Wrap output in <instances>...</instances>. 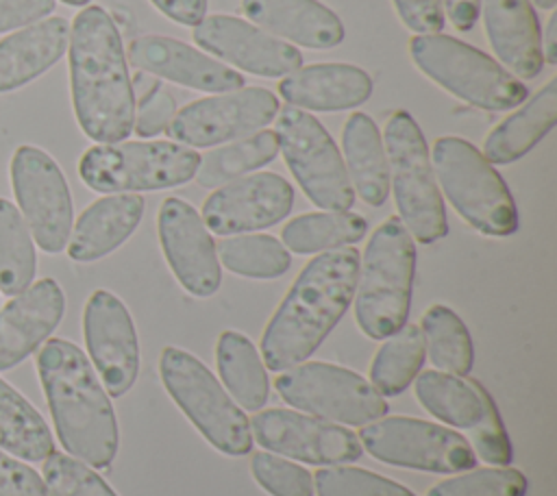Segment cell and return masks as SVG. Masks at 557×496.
Masks as SVG:
<instances>
[{"label": "cell", "mask_w": 557, "mask_h": 496, "mask_svg": "<svg viewBox=\"0 0 557 496\" xmlns=\"http://www.w3.org/2000/svg\"><path fill=\"white\" fill-rule=\"evenodd\" d=\"M194 41L222 63L263 78L287 76L302 65L296 46L235 15H205L194 26Z\"/></svg>", "instance_id": "obj_19"}, {"label": "cell", "mask_w": 557, "mask_h": 496, "mask_svg": "<svg viewBox=\"0 0 557 496\" xmlns=\"http://www.w3.org/2000/svg\"><path fill=\"white\" fill-rule=\"evenodd\" d=\"M276 113L278 100L270 89L239 87L185 104L165 133L187 148H211L265 128Z\"/></svg>", "instance_id": "obj_14"}, {"label": "cell", "mask_w": 557, "mask_h": 496, "mask_svg": "<svg viewBox=\"0 0 557 496\" xmlns=\"http://www.w3.org/2000/svg\"><path fill=\"white\" fill-rule=\"evenodd\" d=\"M342 150L352 191L370 207H381L389 196V172L379 126L368 113L348 115L342 128Z\"/></svg>", "instance_id": "obj_28"}, {"label": "cell", "mask_w": 557, "mask_h": 496, "mask_svg": "<svg viewBox=\"0 0 557 496\" xmlns=\"http://www.w3.org/2000/svg\"><path fill=\"white\" fill-rule=\"evenodd\" d=\"M359 259L357 248L342 246L300 270L261 335L265 368L281 372L315 352L352 302Z\"/></svg>", "instance_id": "obj_2"}, {"label": "cell", "mask_w": 557, "mask_h": 496, "mask_svg": "<svg viewBox=\"0 0 557 496\" xmlns=\"http://www.w3.org/2000/svg\"><path fill=\"white\" fill-rule=\"evenodd\" d=\"M420 331L424 350L437 370L457 376H466L472 370L474 348L470 331L450 307L431 305L422 313Z\"/></svg>", "instance_id": "obj_35"}, {"label": "cell", "mask_w": 557, "mask_h": 496, "mask_svg": "<svg viewBox=\"0 0 557 496\" xmlns=\"http://www.w3.org/2000/svg\"><path fill=\"white\" fill-rule=\"evenodd\" d=\"M54 11V0H0V33L30 26Z\"/></svg>", "instance_id": "obj_46"}, {"label": "cell", "mask_w": 557, "mask_h": 496, "mask_svg": "<svg viewBox=\"0 0 557 496\" xmlns=\"http://www.w3.org/2000/svg\"><path fill=\"white\" fill-rule=\"evenodd\" d=\"M444 7V15H448L450 24L466 33L472 30L476 20H479V9H481V0H442Z\"/></svg>", "instance_id": "obj_48"}, {"label": "cell", "mask_w": 557, "mask_h": 496, "mask_svg": "<svg viewBox=\"0 0 557 496\" xmlns=\"http://www.w3.org/2000/svg\"><path fill=\"white\" fill-rule=\"evenodd\" d=\"M294 204L292 185L274 172H255L224 183L202 202V222L215 235H237L278 224Z\"/></svg>", "instance_id": "obj_18"}, {"label": "cell", "mask_w": 557, "mask_h": 496, "mask_svg": "<svg viewBox=\"0 0 557 496\" xmlns=\"http://www.w3.org/2000/svg\"><path fill=\"white\" fill-rule=\"evenodd\" d=\"M218 261L246 278H276L292 265L289 250L272 235H233L215 246Z\"/></svg>", "instance_id": "obj_37"}, {"label": "cell", "mask_w": 557, "mask_h": 496, "mask_svg": "<svg viewBox=\"0 0 557 496\" xmlns=\"http://www.w3.org/2000/svg\"><path fill=\"white\" fill-rule=\"evenodd\" d=\"M0 448L24 459L44 461L54 450L52 433L39 411L0 379Z\"/></svg>", "instance_id": "obj_31"}, {"label": "cell", "mask_w": 557, "mask_h": 496, "mask_svg": "<svg viewBox=\"0 0 557 496\" xmlns=\"http://www.w3.org/2000/svg\"><path fill=\"white\" fill-rule=\"evenodd\" d=\"M37 257L30 231L20 209L0 198V292L22 294L35 278Z\"/></svg>", "instance_id": "obj_36"}, {"label": "cell", "mask_w": 557, "mask_h": 496, "mask_svg": "<svg viewBox=\"0 0 557 496\" xmlns=\"http://www.w3.org/2000/svg\"><path fill=\"white\" fill-rule=\"evenodd\" d=\"M11 183L35 244L61 252L72 233V196L59 163L37 146H20L11 157Z\"/></svg>", "instance_id": "obj_13"}, {"label": "cell", "mask_w": 557, "mask_h": 496, "mask_svg": "<svg viewBox=\"0 0 557 496\" xmlns=\"http://www.w3.org/2000/svg\"><path fill=\"white\" fill-rule=\"evenodd\" d=\"M0 496H48V489L37 470L0 448Z\"/></svg>", "instance_id": "obj_44"}, {"label": "cell", "mask_w": 557, "mask_h": 496, "mask_svg": "<svg viewBox=\"0 0 557 496\" xmlns=\"http://www.w3.org/2000/svg\"><path fill=\"white\" fill-rule=\"evenodd\" d=\"M479 15L487 41L516 78H535L544 67L542 33L535 9L529 0H481Z\"/></svg>", "instance_id": "obj_22"}, {"label": "cell", "mask_w": 557, "mask_h": 496, "mask_svg": "<svg viewBox=\"0 0 557 496\" xmlns=\"http://www.w3.org/2000/svg\"><path fill=\"white\" fill-rule=\"evenodd\" d=\"M276 133L261 128L252 135L235 139L233 144L209 150L205 157H200L194 178L200 187H220L239 176H246L252 170L263 168L276 157Z\"/></svg>", "instance_id": "obj_33"}, {"label": "cell", "mask_w": 557, "mask_h": 496, "mask_svg": "<svg viewBox=\"0 0 557 496\" xmlns=\"http://www.w3.org/2000/svg\"><path fill=\"white\" fill-rule=\"evenodd\" d=\"M274 122L283 159L305 196L324 211H350L355 191L326 128L311 113L289 104L278 109Z\"/></svg>", "instance_id": "obj_10"}, {"label": "cell", "mask_w": 557, "mask_h": 496, "mask_svg": "<svg viewBox=\"0 0 557 496\" xmlns=\"http://www.w3.org/2000/svg\"><path fill=\"white\" fill-rule=\"evenodd\" d=\"M529 2H531V4H535L537 9H546V11H548V9H553V7L557 4V0H529Z\"/></svg>", "instance_id": "obj_50"}, {"label": "cell", "mask_w": 557, "mask_h": 496, "mask_svg": "<svg viewBox=\"0 0 557 496\" xmlns=\"http://www.w3.org/2000/svg\"><path fill=\"white\" fill-rule=\"evenodd\" d=\"M527 476L509 466L463 470L429 487L426 496H524Z\"/></svg>", "instance_id": "obj_38"}, {"label": "cell", "mask_w": 557, "mask_h": 496, "mask_svg": "<svg viewBox=\"0 0 557 496\" xmlns=\"http://www.w3.org/2000/svg\"><path fill=\"white\" fill-rule=\"evenodd\" d=\"M416 276V241L398 215L374 228L359 259L355 318L370 339L396 333L409 315Z\"/></svg>", "instance_id": "obj_4"}, {"label": "cell", "mask_w": 557, "mask_h": 496, "mask_svg": "<svg viewBox=\"0 0 557 496\" xmlns=\"http://www.w3.org/2000/svg\"><path fill=\"white\" fill-rule=\"evenodd\" d=\"M274 387L294 409L337 424L363 426L387 413L385 396L370 381L335 363L307 361L289 365L276 374Z\"/></svg>", "instance_id": "obj_11"}, {"label": "cell", "mask_w": 557, "mask_h": 496, "mask_svg": "<svg viewBox=\"0 0 557 496\" xmlns=\"http://www.w3.org/2000/svg\"><path fill=\"white\" fill-rule=\"evenodd\" d=\"M215 363L228 396L248 411H259L270 396V381L255 344L237 331H224L215 344Z\"/></svg>", "instance_id": "obj_29"}, {"label": "cell", "mask_w": 557, "mask_h": 496, "mask_svg": "<svg viewBox=\"0 0 557 496\" xmlns=\"http://www.w3.org/2000/svg\"><path fill=\"white\" fill-rule=\"evenodd\" d=\"M159 374L170 398L215 450L231 457L252 450V433L244 409L198 357L176 346H165L159 359Z\"/></svg>", "instance_id": "obj_8"}, {"label": "cell", "mask_w": 557, "mask_h": 496, "mask_svg": "<svg viewBox=\"0 0 557 496\" xmlns=\"http://www.w3.org/2000/svg\"><path fill=\"white\" fill-rule=\"evenodd\" d=\"M542 57H544V63L548 65L557 63V13L548 17L544 39H542Z\"/></svg>", "instance_id": "obj_49"}, {"label": "cell", "mask_w": 557, "mask_h": 496, "mask_svg": "<svg viewBox=\"0 0 557 496\" xmlns=\"http://www.w3.org/2000/svg\"><path fill=\"white\" fill-rule=\"evenodd\" d=\"M244 15L261 30L305 48H333L344 41V24L318 0H242Z\"/></svg>", "instance_id": "obj_24"}, {"label": "cell", "mask_w": 557, "mask_h": 496, "mask_svg": "<svg viewBox=\"0 0 557 496\" xmlns=\"http://www.w3.org/2000/svg\"><path fill=\"white\" fill-rule=\"evenodd\" d=\"M65 17H46L0 39V94L24 87L48 72L67 50Z\"/></svg>", "instance_id": "obj_26"}, {"label": "cell", "mask_w": 557, "mask_h": 496, "mask_svg": "<svg viewBox=\"0 0 557 496\" xmlns=\"http://www.w3.org/2000/svg\"><path fill=\"white\" fill-rule=\"evenodd\" d=\"M144 198L139 194H109L91 202L76 220L67 255L78 263H89L120 248L139 226Z\"/></svg>", "instance_id": "obj_25"}, {"label": "cell", "mask_w": 557, "mask_h": 496, "mask_svg": "<svg viewBox=\"0 0 557 496\" xmlns=\"http://www.w3.org/2000/svg\"><path fill=\"white\" fill-rule=\"evenodd\" d=\"M37 374L67 455L96 470L109 468L120 444L117 420L85 352L67 339H48L37 352Z\"/></svg>", "instance_id": "obj_3"}, {"label": "cell", "mask_w": 557, "mask_h": 496, "mask_svg": "<svg viewBox=\"0 0 557 496\" xmlns=\"http://www.w3.org/2000/svg\"><path fill=\"white\" fill-rule=\"evenodd\" d=\"M413 381L418 402L433 418L459 429H472L479 422L485 394V387L479 381H466L463 376L437 370L420 372Z\"/></svg>", "instance_id": "obj_30"}, {"label": "cell", "mask_w": 557, "mask_h": 496, "mask_svg": "<svg viewBox=\"0 0 557 496\" xmlns=\"http://www.w3.org/2000/svg\"><path fill=\"white\" fill-rule=\"evenodd\" d=\"M366 218L352 211H318L289 220L281 231V241L296 255L326 252L363 239Z\"/></svg>", "instance_id": "obj_32"}, {"label": "cell", "mask_w": 557, "mask_h": 496, "mask_svg": "<svg viewBox=\"0 0 557 496\" xmlns=\"http://www.w3.org/2000/svg\"><path fill=\"white\" fill-rule=\"evenodd\" d=\"M250 472L257 485L272 496H313V476L309 470L274 452H255Z\"/></svg>", "instance_id": "obj_41"}, {"label": "cell", "mask_w": 557, "mask_h": 496, "mask_svg": "<svg viewBox=\"0 0 557 496\" xmlns=\"http://www.w3.org/2000/svg\"><path fill=\"white\" fill-rule=\"evenodd\" d=\"M165 17L183 26H196L207 15V0H150Z\"/></svg>", "instance_id": "obj_47"}, {"label": "cell", "mask_w": 557, "mask_h": 496, "mask_svg": "<svg viewBox=\"0 0 557 496\" xmlns=\"http://www.w3.org/2000/svg\"><path fill=\"white\" fill-rule=\"evenodd\" d=\"M70 87L83 133L98 144L124 141L135 122L126 52L113 17L89 4L70 28Z\"/></svg>", "instance_id": "obj_1"}, {"label": "cell", "mask_w": 557, "mask_h": 496, "mask_svg": "<svg viewBox=\"0 0 557 496\" xmlns=\"http://www.w3.org/2000/svg\"><path fill=\"white\" fill-rule=\"evenodd\" d=\"M198 163L200 154L176 141H115L87 148L78 174L100 194L154 191L191 181Z\"/></svg>", "instance_id": "obj_9"}, {"label": "cell", "mask_w": 557, "mask_h": 496, "mask_svg": "<svg viewBox=\"0 0 557 496\" xmlns=\"http://www.w3.org/2000/svg\"><path fill=\"white\" fill-rule=\"evenodd\" d=\"M357 437L374 459L398 468L453 474L472 470L476 463V455L463 435L420 418L383 416L363 424Z\"/></svg>", "instance_id": "obj_12"}, {"label": "cell", "mask_w": 557, "mask_h": 496, "mask_svg": "<svg viewBox=\"0 0 557 496\" xmlns=\"http://www.w3.org/2000/svg\"><path fill=\"white\" fill-rule=\"evenodd\" d=\"M557 122V78H550L529 102L492 128L483 144L490 163L507 165L535 148Z\"/></svg>", "instance_id": "obj_27"}, {"label": "cell", "mask_w": 557, "mask_h": 496, "mask_svg": "<svg viewBox=\"0 0 557 496\" xmlns=\"http://www.w3.org/2000/svg\"><path fill=\"white\" fill-rule=\"evenodd\" d=\"M278 94L302 111H344L370 98L372 78L352 63H311L287 74L278 83Z\"/></svg>", "instance_id": "obj_23"}, {"label": "cell", "mask_w": 557, "mask_h": 496, "mask_svg": "<svg viewBox=\"0 0 557 496\" xmlns=\"http://www.w3.org/2000/svg\"><path fill=\"white\" fill-rule=\"evenodd\" d=\"M89 359L109 396H124L139 374V339L126 305L107 289H96L83 311Z\"/></svg>", "instance_id": "obj_16"}, {"label": "cell", "mask_w": 557, "mask_h": 496, "mask_svg": "<svg viewBox=\"0 0 557 496\" xmlns=\"http://www.w3.org/2000/svg\"><path fill=\"white\" fill-rule=\"evenodd\" d=\"M248 424L265 450L313 466L350 463L363 452L350 429L292 409L257 411Z\"/></svg>", "instance_id": "obj_15"}, {"label": "cell", "mask_w": 557, "mask_h": 496, "mask_svg": "<svg viewBox=\"0 0 557 496\" xmlns=\"http://www.w3.org/2000/svg\"><path fill=\"white\" fill-rule=\"evenodd\" d=\"M174 113H176L174 96L168 89L157 85L150 89V94L141 96L139 111L135 113L133 131L139 137H154V135L168 131Z\"/></svg>", "instance_id": "obj_43"}, {"label": "cell", "mask_w": 557, "mask_h": 496, "mask_svg": "<svg viewBox=\"0 0 557 496\" xmlns=\"http://www.w3.org/2000/svg\"><path fill=\"white\" fill-rule=\"evenodd\" d=\"M409 54L424 76L472 107L505 111L527 100L529 89L520 78L461 39L442 33L413 35Z\"/></svg>", "instance_id": "obj_6"}, {"label": "cell", "mask_w": 557, "mask_h": 496, "mask_svg": "<svg viewBox=\"0 0 557 496\" xmlns=\"http://www.w3.org/2000/svg\"><path fill=\"white\" fill-rule=\"evenodd\" d=\"M433 174L453 209L479 233L507 237L518 228V209L503 176L463 137L444 135L433 144Z\"/></svg>", "instance_id": "obj_5"}, {"label": "cell", "mask_w": 557, "mask_h": 496, "mask_svg": "<svg viewBox=\"0 0 557 496\" xmlns=\"http://www.w3.org/2000/svg\"><path fill=\"white\" fill-rule=\"evenodd\" d=\"M470 446L474 455L492 466H509L511 461V444L487 389L483 394V413L479 422L470 429Z\"/></svg>", "instance_id": "obj_42"}, {"label": "cell", "mask_w": 557, "mask_h": 496, "mask_svg": "<svg viewBox=\"0 0 557 496\" xmlns=\"http://www.w3.org/2000/svg\"><path fill=\"white\" fill-rule=\"evenodd\" d=\"M61 2H65V4H70V7H85V4H89L91 0H61Z\"/></svg>", "instance_id": "obj_51"}, {"label": "cell", "mask_w": 557, "mask_h": 496, "mask_svg": "<svg viewBox=\"0 0 557 496\" xmlns=\"http://www.w3.org/2000/svg\"><path fill=\"white\" fill-rule=\"evenodd\" d=\"M318 496H416L405 485L355 466H326L313 474Z\"/></svg>", "instance_id": "obj_39"}, {"label": "cell", "mask_w": 557, "mask_h": 496, "mask_svg": "<svg viewBox=\"0 0 557 496\" xmlns=\"http://www.w3.org/2000/svg\"><path fill=\"white\" fill-rule=\"evenodd\" d=\"M44 483L48 496H117L94 468L57 450L44 459Z\"/></svg>", "instance_id": "obj_40"}, {"label": "cell", "mask_w": 557, "mask_h": 496, "mask_svg": "<svg viewBox=\"0 0 557 496\" xmlns=\"http://www.w3.org/2000/svg\"><path fill=\"white\" fill-rule=\"evenodd\" d=\"M424 357L422 331L416 324H403L376 350L370 365V385L381 396H398L418 376Z\"/></svg>", "instance_id": "obj_34"}, {"label": "cell", "mask_w": 557, "mask_h": 496, "mask_svg": "<svg viewBox=\"0 0 557 496\" xmlns=\"http://www.w3.org/2000/svg\"><path fill=\"white\" fill-rule=\"evenodd\" d=\"M65 294L54 278H39L0 311V370L15 368L57 328Z\"/></svg>", "instance_id": "obj_21"}, {"label": "cell", "mask_w": 557, "mask_h": 496, "mask_svg": "<svg viewBox=\"0 0 557 496\" xmlns=\"http://www.w3.org/2000/svg\"><path fill=\"white\" fill-rule=\"evenodd\" d=\"M403 24L418 35L442 33L444 7L442 0H392Z\"/></svg>", "instance_id": "obj_45"}, {"label": "cell", "mask_w": 557, "mask_h": 496, "mask_svg": "<svg viewBox=\"0 0 557 496\" xmlns=\"http://www.w3.org/2000/svg\"><path fill=\"white\" fill-rule=\"evenodd\" d=\"M157 231L163 257L181 287L196 298L213 296L220 289L222 270L200 213L183 198L170 196L159 207Z\"/></svg>", "instance_id": "obj_17"}, {"label": "cell", "mask_w": 557, "mask_h": 496, "mask_svg": "<svg viewBox=\"0 0 557 496\" xmlns=\"http://www.w3.org/2000/svg\"><path fill=\"white\" fill-rule=\"evenodd\" d=\"M126 57L139 72L172 80L176 85L222 94L246 85L244 76L211 54L191 48L185 41L163 35H141L128 44Z\"/></svg>", "instance_id": "obj_20"}, {"label": "cell", "mask_w": 557, "mask_h": 496, "mask_svg": "<svg viewBox=\"0 0 557 496\" xmlns=\"http://www.w3.org/2000/svg\"><path fill=\"white\" fill-rule=\"evenodd\" d=\"M385 159L398 218L413 239L433 244L448 233L444 200L435 183L426 139L407 111H394L385 124Z\"/></svg>", "instance_id": "obj_7"}]
</instances>
